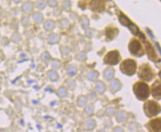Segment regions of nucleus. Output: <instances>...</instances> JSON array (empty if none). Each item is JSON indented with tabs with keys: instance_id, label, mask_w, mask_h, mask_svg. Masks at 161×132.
Returning a JSON list of instances; mask_svg holds the SVG:
<instances>
[{
	"instance_id": "obj_21",
	"label": "nucleus",
	"mask_w": 161,
	"mask_h": 132,
	"mask_svg": "<svg viewBox=\"0 0 161 132\" xmlns=\"http://www.w3.org/2000/svg\"><path fill=\"white\" fill-rule=\"evenodd\" d=\"M77 103L78 106L79 107H83L85 105L87 104V98H86V96H79L78 98H77Z\"/></svg>"
},
{
	"instance_id": "obj_43",
	"label": "nucleus",
	"mask_w": 161,
	"mask_h": 132,
	"mask_svg": "<svg viewBox=\"0 0 161 132\" xmlns=\"http://www.w3.org/2000/svg\"><path fill=\"white\" fill-rule=\"evenodd\" d=\"M114 132H123V130L121 129H120V128H117V129H116L115 130H114Z\"/></svg>"
},
{
	"instance_id": "obj_19",
	"label": "nucleus",
	"mask_w": 161,
	"mask_h": 132,
	"mask_svg": "<svg viewBox=\"0 0 161 132\" xmlns=\"http://www.w3.org/2000/svg\"><path fill=\"white\" fill-rule=\"evenodd\" d=\"M47 75L51 81H57L58 79H59V75L57 74V72L54 70H48L47 73Z\"/></svg>"
},
{
	"instance_id": "obj_25",
	"label": "nucleus",
	"mask_w": 161,
	"mask_h": 132,
	"mask_svg": "<svg viewBox=\"0 0 161 132\" xmlns=\"http://www.w3.org/2000/svg\"><path fill=\"white\" fill-rule=\"evenodd\" d=\"M57 94L61 98H63V97H66L68 94L67 89L65 87H60L58 90H57Z\"/></svg>"
},
{
	"instance_id": "obj_6",
	"label": "nucleus",
	"mask_w": 161,
	"mask_h": 132,
	"mask_svg": "<svg viewBox=\"0 0 161 132\" xmlns=\"http://www.w3.org/2000/svg\"><path fill=\"white\" fill-rule=\"evenodd\" d=\"M129 49L132 55L135 57H141L145 54V50L140 42L135 38L131 39L129 44Z\"/></svg>"
},
{
	"instance_id": "obj_1",
	"label": "nucleus",
	"mask_w": 161,
	"mask_h": 132,
	"mask_svg": "<svg viewBox=\"0 0 161 132\" xmlns=\"http://www.w3.org/2000/svg\"><path fill=\"white\" fill-rule=\"evenodd\" d=\"M133 91L137 98L141 101L146 100L150 95L149 85L143 81H138L133 85Z\"/></svg>"
},
{
	"instance_id": "obj_23",
	"label": "nucleus",
	"mask_w": 161,
	"mask_h": 132,
	"mask_svg": "<svg viewBox=\"0 0 161 132\" xmlns=\"http://www.w3.org/2000/svg\"><path fill=\"white\" fill-rule=\"evenodd\" d=\"M59 41V36L57 34H51L48 37V42L50 44H55Z\"/></svg>"
},
{
	"instance_id": "obj_28",
	"label": "nucleus",
	"mask_w": 161,
	"mask_h": 132,
	"mask_svg": "<svg viewBox=\"0 0 161 132\" xmlns=\"http://www.w3.org/2000/svg\"><path fill=\"white\" fill-rule=\"evenodd\" d=\"M76 59L79 61H84L86 58V55L84 52H79L76 55L75 57Z\"/></svg>"
},
{
	"instance_id": "obj_40",
	"label": "nucleus",
	"mask_w": 161,
	"mask_h": 132,
	"mask_svg": "<svg viewBox=\"0 0 161 132\" xmlns=\"http://www.w3.org/2000/svg\"><path fill=\"white\" fill-rule=\"evenodd\" d=\"M22 24H23L24 25H28L29 23V18L28 17H24L23 18H22Z\"/></svg>"
},
{
	"instance_id": "obj_10",
	"label": "nucleus",
	"mask_w": 161,
	"mask_h": 132,
	"mask_svg": "<svg viewBox=\"0 0 161 132\" xmlns=\"http://www.w3.org/2000/svg\"><path fill=\"white\" fill-rule=\"evenodd\" d=\"M151 95L154 98L160 100L161 97V82L160 79H157L151 85Z\"/></svg>"
},
{
	"instance_id": "obj_35",
	"label": "nucleus",
	"mask_w": 161,
	"mask_h": 132,
	"mask_svg": "<svg viewBox=\"0 0 161 132\" xmlns=\"http://www.w3.org/2000/svg\"><path fill=\"white\" fill-rule=\"evenodd\" d=\"M51 66L54 69H59L61 68V62L59 60H54L51 63Z\"/></svg>"
},
{
	"instance_id": "obj_2",
	"label": "nucleus",
	"mask_w": 161,
	"mask_h": 132,
	"mask_svg": "<svg viewBox=\"0 0 161 132\" xmlns=\"http://www.w3.org/2000/svg\"><path fill=\"white\" fill-rule=\"evenodd\" d=\"M118 18H119L120 22L122 25L126 26V27L129 28L133 34L139 37V38H140L142 40L145 42V40H146V36L140 31V30L138 28V26H137L135 24L133 23L123 13L120 12L119 14H118Z\"/></svg>"
},
{
	"instance_id": "obj_4",
	"label": "nucleus",
	"mask_w": 161,
	"mask_h": 132,
	"mask_svg": "<svg viewBox=\"0 0 161 132\" xmlns=\"http://www.w3.org/2000/svg\"><path fill=\"white\" fill-rule=\"evenodd\" d=\"M120 70L123 74L128 76H132L137 70V62L132 59H126L121 62Z\"/></svg>"
},
{
	"instance_id": "obj_8",
	"label": "nucleus",
	"mask_w": 161,
	"mask_h": 132,
	"mask_svg": "<svg viewBox=\"0 0 161 132\" xmlns=\"http://www.w3.org/2000/svg\"><path fill=\"white\" fill-rule=\"evenodd\" d=\"M145 49H146V53H147L148 56H149V58L151 60H152L153 62H158V61H160V58L158 57V54H157V51L149 42H146V44H145Z\"/></svg>"
},
{
	"instance_id": "obj_24",
	"label": "nucleus",
	"mask_w": 161,
	"mask_h": 132,
	"mask_svg": "<svg viewBox=\"0 0 161 132\" xmlns=\"http://www.w3.org/2000/svg\"><path fill=\"white\" fill-rule=\"evenodd\" d=\"M33 19H34V21L35 23H41V22H42V20H43V16H42V14H40V13L37 12V13H35V14L33 15Z\"/></svg>"
},
{
	"instance_id": "obj_30",
	"label": "nucleus",
	"mask_w": 161,
	"mask_h": 132,
	"mask_svg": "<svg viewBox=\"0 0 161 132\" xmlns=\"http://www.w3.org/2000/svg\"><path fill=\"white\" fill-rule=\"evenodd\" d=\"M41 59L42 60L45 62H48L50 59V54L48 53V52H44L43 54H42V57H41Z\"/></svg>"
},
{
	"instance_id": "obj_3",
	"label": "nucleus",
	"mask_w": 161,
	"mask_h": 132,
	"mask_svg": "<svg viewBox=\"0 0 161 132\" xmlns=\"http://www.w3.org/2000/svg\"><path fill=\"white\" fill-rule=\"evenodd\" d=\"M138 75L140 79L149 82L152 80L155 77V72L149 64L145 63L141 65L139 67Z\"/></svg>"
},
{
	"instance_id": "obj_44",
	"label": "nucleus",
	"mask_w": 161,
	"mask_h": 132,
	"mask_svg": "<svg viewBox=\"0 0 161 132\" xmlns=\"http://www.w3.org/2000/svg\"><path fill=\"white\" fill-rule=\"evenodd\" d=\"M2 8H0V15H1V14H2Z\"/></svg>"
},
{
	"instance_id": "obj_5",
	"label": "nucleus",
	"mask_w": 161,
	"mask_h": 132,
	"mask_svg": "<svg viewBox=\"0 0 161 132\" xmlns=\"http://www.w3.org/2000/svg\"><path fill=\"white\" fill-rule=\"evenodd\" d=\"M143 108L145 113L149 117L156 116L160 111V106L158 102L154 100H148L145 102Z\"/></svg>"
},
{
	"instance_id": "obj_27",
	"label": "nucleus",
	"mask_w": 161,
	"mask_h": 132,
	"mask_svg": "<svg viewBox=\"0 0 161 132\" xmlns=\"http://www.w3.org/2000/svg\"><path fill=\"white\" fill-rule=\"evenodd\" d=\"M84 112L87 114L88 116H90L91 114H93V112H94V105H88L87 107L85 109Z\"/></svg>"
},
{
	"instance_id": "obj_11",
	"label": "nucleus",
	"mask_w": 161,
	"mask_h": 132,
	"mask_svg": "<svg viewBox=\"0 0 161 132\" xmlns=\"http://www.w3.org/2000/svg\"><path fill=\"white\" fill-rule=\"evenodd\" d=\"M90 9L94 11L101 12L105 8V2L103 1H91L88 5Z\"/></svg>"
},
{
	"instance_id": "obj_36",
	"label": "nucleus",
	"mask_w": 161,
	"mask_h": 132,
	"mask_svg": "<svg viewBox=\"0 0 161 132\" xmlns=\"http://www.w3.org/2000/svg\"><path fill=\"white\" fill-rule=\"evenodd\" d=\"M12 41L14 42H18L21 40V37L19 36V34L18 33H14L13 35H12Z\"/></svg>"
},
{
	"instance_id": "obj_38",
	"label": "nucleus",
	"mask_w": 161,
	"mask_h": 132,
	"mask_svg": "<svg viewBox=\"0 0 161 132\" xmlns=\"http://www.w3.org/2000/svg\"><path fill=\"white\" fill-rule=\"evenodd\" d=\"M106 114L108 116H113L115 114V109L114 108H108L107 110H106Z\"/></svg>"
},
{
	"instance_id": "obj_15",
	"label": "nucleus",
	"mask_w": 161,
	"mask_h": 132,
	"mask_svg": "<svg viewBox=\"0 0 161 132\" xmlns=\"http://www.w3.org/2000/svg\"><path fill=\"white\" fill-rule=\"evenodd\" d=\"M106 84L102 81H97V82L96 83L95 85V89L98 91V93H100V94H103L106 91Z\"/></svg>"
},
{
	"instance_id": "obj_20",
	"label": "nucleus",
	"mask_w": 161,
	"mask_h": 132,
	"mask_svg": "<svg viewBox=\"0 0 161 132\" xmlns=\"http://www.w3.org/2000/svg\"><path fill=\"white\" fill-rule=\"evenodd\" d=\"M54 27H55V23H54V21L50 20V19L46 21L44 23V28L46 30H48V31L52 30L54 28Z\"/></svg>"
},
{
	"instance_id": "obj_12",
	"label": "nucleus",
	"mask_w": 161,
	"mask_h": 132,
	"mask_svg": "<svg viewBox=\"0 0 161 132\" xmlns=\"http://www.w3.org/2000/svg\"><path fill=\"white\" fill-rule=\"evenodd\" d=\"M119 34V30L117 28L112 27V26H108L106 28V35L107 40L111 41L114 39Z\"/></svg>"
},
{
	"instance_id": "obj_41",
	"label": "nucleus",
	"mask_w": 161,
	"mask_h": 132,
	"mask_svg": "<svg viewBox=\"0 0 161 132\" xmlns=\"http://www.w3.org/2000/svg\"><path fill=\"white\" fill-rule=\"evenodd\" d=\"M48 5H50V7H56L58 5V2L57 1H48Z\"/></svg>"
},
{
	"instance_id": "obj_18",
	"label": "nucleus",
	"mask_w": 161,
	"mask_h": 132,
	"mask_svg": "<svg viewBox=\"0 0 161 132\" xmlns=\"http://www.w3.org/2000/svg\"><path fill=\"white\" fill-rule=\"evenodd\" d=\"M22 10L24 13H29L33 10V4L30 2H26L22 5Z\"/></svg>"
},
{
	"instance_id": "obj_26",
	"label": "nucleus",
	"mask_w": 161,
	"mask_h": 132,
	"mask_svg": "<svg viewBox=\"0 0 161 132\" xmlns=\"http://www.w3.org/2000/svg\"><path fill=\"white\" fill-rule=\"evenodd\" d=\"M126 118V112L122 111L118 112L117 114V120L118 122H123V120H125Z\"/></svg>"
},
{
	"instance_id": "obj_42",
	"label": "nucleus",
	"mask_w": 161,
	"mask_h": 132,
	"mask_svg": "<svg viewBox=\"0 0 161 132\" xmlns=\"http://www.w3.org/2000/svg\"><path fill=\"white\" fill-rule=\"evenodd\" d=\"M88 34H93V30H88L87 32H86V35H88ZM91 35H88V37H91Z\"/></svg>"
},
{
	"instance_id": "obj_39",
	"label": "nucleus",
	"mask_w": 161,
	"mask_h": 132,
	"mask_svg": "<svg viewBox=\"0 0 161 132\" xmlns=\"http://www.w3.org/2000/svg\"><path fill=\"white\" fill-rule=\"evenodd\" d=\"M94 125H95V122H94V120H88L87 122V123H86V125H87V127L90 128V129H93L94 126Z\"/></svg>"
},
{
	"instance_id": "obj_9",
	"label": "nucleus",
	"mask_w": 161,
	"mask_h": 132,
	"mask_svg": "<svg viewBox=\"0 0 161 132\" xmlns=\"http://www.w3.org/2000/svg\"><path fill=\"white\" fill-rule=\"evenodd\" d=\"M147 127L150 132H160L161 121L160 118L154 119L148 122Z\"/></svg>"
},
{
	"instance_id": "obj_7",
	"label": "nucleus",
	"mask_w": 161,
	"mask_h": 132,
	"mask_svg": "<svg viewBox=\"0 0 161 132\" xmlns=\"http://www.w3.org/2000/svg\"><path fill=\"white\" fill-rule=\"evenodd\" d=\"M121 59V56L119 50H113L108 52L104 57V63L110 65H117Z\"/></svg>"
},
{
	"instance_id": "obj_16",
	"label": "nucleus",
	"mask_w": 161,
	"mask_h": 132,
	"mask_svg": "<svg viewBox=\"0 0 161 132\" xmlns=\"http://www.w3.org/2000/svg\"><path fill=\"white\" fill-rule=\"evenodd\" d=\"M79 23H80L81 26L83 29H88L89 28V25H90L89 19L87 17L84 15L82 16L79 19Z\"/></svg>"
},
{
	"instance_id": "obj_31",
	"label": "nucleus",
	"mask_w": 161,
	"mask_h": 132,
	"mask_svg": "<svg viewBox=\"0 0 161 132\" xmlns=\"http://www.w3.org/2000/svg\"><path fill=\"white\" fill-rule=\"evenodd\" d=\"M59 24H60V27L62 28L65 29L68 26L69 22L68 21V19H61V20L59 21Z\"/></svg>"
},
{
	"instance_id": "obj_17",
	"label": "nucleus",
	"mask_w": 161,
	"mask_h": 132,
	"mask_svg": "<svg viewBox=\"0 0 161 132\" xmlns=\"http://www.w3.org/2000/svg\"><path fill=\"white\" fill-rule=\"evenodd\" d=\"M98 77H99V73L97 70H91V71H89L87 74V79L88 80L92 81L94 82L97 79Z\"/></svg>"
},
{
	"instance_id": "obj_14",
	"label": "nucleus",
	"mask_w": 161,
	"mask_h": 132,
	"mask_svg": "<svg viewBox=\"0 0 161 132\" xmlns=\"http://www.w3.org/2000/svg\"><path fill=\"white\" fill-rule=\"evenodd\" d=\"M114 74H115V70L113 68L111 67H108L103 70V73H102V77L103 78L106 79V80L109 81L111 80L114 77Z\"/></svg>"
},
{
	"instance_id": "obj_37",
	"label": "nucleus",
	"mask_w": 161,
	"mask_h": 132,
	"mask_svg": "<svg viewBox=\"0 0 161 132\" xmlns=\"http://www.w3.org/2000/svg\"><path fill=\"white\" fill-rule=\"evenodd\" d=\"M88 97L89 98V100L91 101V102H94V101L97 100V96H96V94L94 92H90L88 95Z\"/></svg>"
},
{
	"instance_id": "obj_13",
	"label": "nucleus",
	"mask_w": 161,
	"mask_h": 132,
	"mask_svg": "<svg viewBox=\"0 0 161 132\" xmlns=\"http://www.w3.org/2000/svg\"><path fill=\"white\" fill-rule=\"evenodd\" d=\"M121 88H122V83L118 79H114L109 84V90L112 94H115L119 91Z\"/></svg>"
},
{
	"instance_id": "obj_34",
	"label": "nucleus",
	"mask_w": 161,
	"mask_h": 132,
	"mask_svg": "<svg viewBox=\"0 0 161 132\" xmlns=\"http://www.w3.org/2000/svg\"><path fill=\"white\" fill-rule=\"evenodd\" d=\"M70 48H68V47L63 46V47L61 48V54H62L64 57H66V56L68 55V54H70Z\"/></svg>"
},
{
	"instance_id": "obj_22",
	"label": "nucleus",
	"mask_w": 161,
	"mask_h": 132,
	"mask_svg": "<svg viewBox=\"0 0 161 132\" xmlns=\"http://www.w3.org/2000/svg\"><path fill=\"white\" fill-rule=\"evenodd\" d=\"M77 73V68L76 66L73 65H68L67 67V74L70 77L75 76Z\"/></svg>"
},
{
	"instance_id": "obj_29",
	"label": "nucleus",
	"mask_w": 161,
	"mask_h": 132,
	"mask_svg": "<svg viewBox=\"0 0 161 132\" xmlns=\"http://www.w3.org/2000/svg\"><path fill=\"white\" fill-rule=\"evenodd\" d=\"M46 5H47V2L46 1H37L36 2V5H37V7L39 9H44L46 8Z\"/></svg>"
},
{
	"instance_id": "obj_33",
	"label": "nucleus",
	"mask_w": 161,
	"mask_h": 132,
	"mask_svg": "<svg viewBox=\"0 0 161 132\" xmlns=\"http://www.w3.org/2000/svg\"><path fill=\"white\" fill-rule=\"evenodd\" d=\"M66 84L70 89H74L76 87V82L74 79H68L66 81Z\"/></svg>"
},
{
	"instance_id": "obj_32",
	"label": "nucleus",
	"mask_w": 161,
	"mask_h": 132,
	"mask_svg": "<svg viewBox=\"0 0 161 132\" xmlns=\"http://www.w3.org/2000/svg\"><path fill=\"white\" fill-rule=\"evenodd\" d=\"M62 8L66 10H70V6H71V4H70V1H63L62 3Z\"/></svg>"
}]
</instances>
